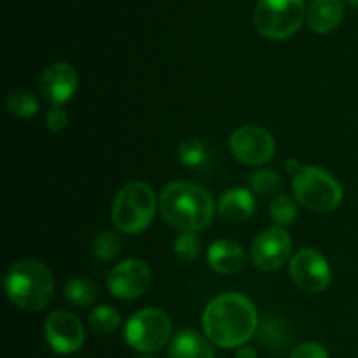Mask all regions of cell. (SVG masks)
<instances>
[{
    "label": "cell",
    "mask_w": 358,
    "mask_h": 358,
    "mask_svg": "<svg viewBox=\"0 0 358 358\" xmlns=\"http://www.w3.org/2000/svg\"><path fill=\"white\" fill-rule=\"evenodd\" d=\"M343 10V0H311L306 13L308 24L317 34H329L341 23Z\"/></svg>",
    "instance_id": "16"
},
{
    "label": "cell",
    "mask_w": 358,
    "mask_h": 358,
    "mask_svg": "<svg viewBox=\"0 0 358 358\" xmlns=\"http://www.w3.org/2000/svg\"><path fill=\"white\" fill-rule=\"evenodd\" d=\"M203 243L196 233H182L175 241V254L178 255L180 261L192 262L201 255Z\"/></svg>",
    "instance_id": "25"
},
{
    "label": "cell",
    "mask_w": 358,
    "mask_h": 358,
    "mask_svg": "<svg viewBox=\"0 0 358 358\" xmlns=\"http://www.w3.org/2000/svg\"><path fill=\"white\" fill-rule=\"evenodd\" d=\"M348 2H350V3H352V6H353V7H358V0H348Z\"/></svg>",
    "instance_id": "30"
},
{
    "label": "cell",
    "mask_w": 358,
    "mask_h": 358,
    "mask_svg": "<svg viewBox=\"0 0 358 358\" xmlns=\"http://www.w3.org/2000/svg\"><path fill=\"white\" fill-rule=\"evenodd\" d=\"M292 189L297 201L311 212H332L343 201L341 184L324 168L313 164L301 166L299 171H296Z\"/></svg>",
    "instance_id": "5"
},
{
    "label": "cell",
    "mask_w": 358,
    "mask_h": 358,
    "mask_svg": "<svg viewBox=\"0 0 358 358\" xmlns=\"http://www.w3.org/2000/svg\"><path fill=\"white\" fill-rule=\"evenodd\" d=\"M65 299L76 308H87L100 296V289L90 278H73L65 285Z\"/></svg>",
    "instance_id": "19"
},
{
    "label": "cell",
    "mask_w": 358,
    "mask_h": 358,
    "mask_svg": "<svg viewBox=\"0 0 358 358\" xmlns=\"http://www.w3.org/2000/svg\"><path fill=\"white\" fill-rule=\"evenodd\" d=\"M269 213H271V219L275 220L276 226L283 227L296 222L299 210H297L296 201L289 194L282 192V194H276L273 198L271 205H269Z\"/></svg>",
    "instance_id": "22"
},
{
    "label": "cell",
    "mask_w": 358,
    "mask_h": 358,
    "mask_svg": "<svg viewBox=\"0 0 358 358\" xmlns=\"http://www.w3.org/2000/svg\"><path fill=\"white\" fill-rule=\"evenodd\" d=\"M292 254V238L285 227H269L252 243V261L261 271H276Z\"/></svg>",
    "instance_id": "10"
},
{
    "label": "cell",
    "mask_w": 358,
    "mask_h": 358,
    "mask_svg": "<svg viewBox=\"0 0 358 358\" xmlns=\"http://www.w3.org/2000/svg\"><path fill=\"white\" fill-rule=\"evenodd\" d=\"M306 13L304 0H259L254 24L264 37L282 41L303 27Z\"/></svg>",
    "instance_id": "6"
},
{
    "label": "cell",
    "mask_w": 358,
    "mask_h": 358,
    "mask_svg": "<svg viewBox=\"0 0 358 358\" xmlns=\"http://www.w3.org/2000/svg\"><path fill=\"white\" fill-rule=\"evenodd\" d=\"M290 358H329V355L324 346L317 345V343H303L294 348Z\"/></svg>",
    "instance_id": "27"
},
{
    "label": "cell",
    "mask_w": 358,
    "mask_h": 358,
    "mask_svg": "<svg viewBox=\"0 0 358 358\" xmlns=\"http://www.w3.org/2000/svg\"><path fill=\"white\" fill-rule=\"evenodd\" d=\"M41 94L52 107H62L70 101L79 87V77L70 63H51L41 76Z\"/></svg>",
    "instance_id": "13"
},
{
    "label": "cell",
    "mask_w": 358,
    "mask_h": 358,
    "mask_svg": "<svg viewBox=\"0 0 358 358\" xmlns=\"http://www.w3.org/2000/svg\"><path fill=\"white\" fill-rule=\"evenodd\" d=\"M210 339L199 332L185 329L177 332L170 341L168 358H215Z\"/></svg>",
    "instance_id": "15"
},
{
    "label": "cell",
    "mask_w": 358,
    "mask_h": 358,
    "mask_svg": "<svg viewBox=\"0 0 358 358\" xmlns=\"http://www.w3.org/2000/svg\"><path fill=\"white\" fill-rule=\"evenodd\" d=\"M236 358H257V352L254 348H250V346H240Z\"/></svg>",
    "instance_id": "29"
},
{
    "label": "cell",
    "mask_w": 358,
    "mask_h": 358,
    "mask_svg": "<svg viewBox=\"0 0 358 358\" xmlns=\"http://www.w3.org/2000/svg\"><path fill=\"white\" fill-rule=\"evenodd\" d=\"M255 199L250 191L234 187L224 192L219 199V213L229 222H241L254 213Z\"/></svg>",
    "instance_id": "18"
},
{
    "label": "cell",
    "mask_w": 358,
    "mask_h": 358,
    "mask_svg": "<svg viewBox=\"0 0 358 358\" xmlns=\"http://www.w3.org/2000/svg\"><path fill=\"white\" fill-rule=\"evenodd\" d=\"M122 241L117 233L112 231H105V233L98 234L93 241V254L94 257L100 261H112L115 255L121 252Z\"/></svg>",
    "instance_id": "24"
},
{
    "label": "cell",
    "mask_w": 358,
    "mask_h": 358,
    "mask_svg": "<svg viewBox=\"0 0 358 358\" xmlns=\"http://www.w3.org/2000/svg\"><path fill=\"white\" fill-rule=\"evenodd\" d=\"M87 324H90L91 331L94 334L108 336L117 331V327L121 325V315L114 308L103 304V306H96L91 311L90 318H87Z\"/></svg>",
    "instance_id": "21"
},
{
    "label": "cell",
    "mask_w": 358,
    "mask_h": 358,
    "mask_svg": "<svg viewBox=\"0 0 358 358\" xmlns=\"http://www.w3.org/2000/svg\"><path fill=\"white\" fill-rule=\"evenodd\" d=\"M178 159L189 168H199L208 159V150L198 138H185L178 147Z\"/></svg>",
    "instance_id": "23"
},
{
    "label": "cell",
    "mask_w": 358,
    "mask_h": 358,
    "mask_svg": "<svg viewBox=\"0 0 358 358\" xmlns=\"http://www.w3.org/2000/svg\"><path fill=\"white\" fill-rule=\"evenodd\" d=\"M150 269L140 259H126L110 271L107 287L121 301L138 299L150 287Z\"/></svg>",
    "instance_id": "12"
},
{
    "label": "cell",
    "mask_w": 358,
    "mask_h": 358,
    "mask_svg": "<svg viewBox=\"0 0 358 358\" xmlns=\"http://www.w3.org/2000/svg\"><path fill=\"white\" fill-rule=\"evenodd\" d=\"M3 290L14 306L24 311H41L51 301L55 280L48 266L35 259H23L10 266Z\"/></svg>",
    "instance_id": "3"
},
{
    "label": "cell",
    "mask_w": 358,
    "mask_h": 358,
    "mask_svg": "<svg viewBox=\"0 0 358 358\" xmlns=\"http://www.w3.org/2000/svg\"><path fill=\"white\" fill-rule=\"evenodd\" d=\"M159 212L175 229L198 233L213 222L215 205L205 187L194 182L175 180L161 189Z\"/></svg>",
    "instance_id": "2"
},
{
    "label": "cell",
    "mask_w": 358,
    "mask_h": 358,
    "mask_svg": "<svg viewBox=\"0 0 358 358\" xmlns=\"http://www.w3.org/2000/svg\"><path fill=\"white\" fill-rule=\"evenodd\" d=\"M206 259L210 268L220 275H236L247 262L243 247L233 240H219L210 245Z\"/></svg>",
    "instance_id": "14"
},
{
    "label": "cell",
    "mask_w": 358,
    "mask_h": 358,
    "mask_svg": "<svg viewBox=\"0 0 358 358\" xmlns=\"http://www.w3.org/2000/svg\"><path fill=\"white\" fill-rule=\"evenodd\" d=\"M140 358H156V357H140Z\"/></svg>",
    "instance_id": "31"
},
{
    "label": "cell",
    "mask_w": 358,
    "mask_h": 358,
    "mask_svg": "<svg viewBox=\"0 0 358 358\" xmlns=\"http://www.w3.org/2000/svg\"><path fill=\"white\" fill-rule=\"evenodd\" d=\"M66 122H69V114L62 107H52L48 112V115H45V126L51 131H62L66 126Z\"/></svg>",
    "instance_id": "28"
},
{
    "label": "cell",
    "mask_w": 358,
    "mask_h": 358,
    "mask_svg": "<svg viewBox=\"0 0 358 358\" xmlns=\"http://www.w3.org/2000/svg\"><path fill=\"white\" fill-rule=\"evenodd\" d=\"M250 187L257 196H269L278 191L280 177L273 170H259L252 173Z\"/></svg>",
    "instance_id": "26"
},
{
    "label": "cell",
    "mask_w": 358,
    "mask_h": 358,
    "mask_svg": "<svg viewBox=\"0 0 358 358\" xmlns=\"http://www.w3.org/2000/svg\"><path fill=\"white\" fill-rule=\"evenodd\" d=\"M229 149L240 163L248 166H261L268 163L275 154V138L266 128L245 124L231 135Z\"/></svg>",
    "instance_id": "9"
},
{
    "label": "cell",
    "mask_w": 358,
    "mask_h": 358,
    "mask_svg": "<svg viewBox=\"0 0 358 358\" xmlns=\"http://www.w3.org/2000/svg\"><path fill=\"white\" fill-rule=\"evenodd\" d=\"M44 336L49 348L58 355H72L84 345V327L70 311H55L45 318Z\"/></svg>",
    "instance_id": "11"
},
{
    "label": "cell",
    "mask_w": 358,
    "mask_h": 358,
    "mask_svg": "<svg viewBox=\"0 0 358 358\" xmlns=\"http://www.w3.org/2000/svg\"><path fill=\"white\" fill-rule=\"evenodd\" d=\"M259 329L254 303L238 292L222 294L210 301L203 313L205 336L220 348H240Z\"/></svg>",
    "instance_id": "1"
},
{
    "label": "cell",
    "mask_w": 358,
    "mask_h": 358,
    "mask_svg": "<svg viewBox=\"0 0 358 358\" xmlns=\"http://www.w3.org/2000/svg\"><path fill=\"white\" fill-rule=\"evenodd\" d=\"M257 339L266 350L273 353H283L290 346L294 338L292 325L287 318L268 317L259 324Z\"/></svg>",
    "instance_id": "17"
},
{
    "label": "cell",
    "mask_w": 358,
    "mask_h": 358,
    "mask_svg": "<svg viewBox=\"0 0 358 358\" xmlns=\"http://www.w3.org/2000/svg\"><path fill=\"white\" fill-rule=\"evenodd\" d=\"M289 275L301 290L308 294L324 292L332 278L327 259L315 248H301L289 264Z\"/></svg>",
    "instance_id": "8"
},
{
    "label": "cell",
    "mask_w": 358,
    "mask_h": 358,
    "mask_svg": "<svg viewBox=\"0 0 358 358\" xmlns=\"http://www.w3.org/2000/svg\"><path fill=\"white\" fill-rule=\"evenodd\" d=\"M6 107L7 110H9L13 115H16V117L30 119L38 114L41 103H38V98L35 96L31 91L16 90L7 93Z\"/></svg>",
    "instance_id": "20"
},
{
    "label": "cell",
    "mask_w": 358,
    "mask_h": 358,
    "mask_svg": "<svg viewBox=\"0 0 358 358\" xmlns=\"http://www.w3.org/2000/svg\"><path fill=\"white\" fill-rule=\"evenodd\" d=\"M170 318L157 308H147L135 313L124 329V339L129 348L142 353L159 352L170 341Z\"/></svg>",
    "instance_id": "7"
},
{
    "label": "cell",
    "mask_w": 358,
    "mask_h": 358,
    "mask_svg": "<svg viewBox=\"0 0 358 358\" xmlns=\"http://www.w3.org/2000/svg\"><path fill=\"white\" fill-rule=\"evenodd\" d=\"M157 199L143 182H129L117 192L112 205V222L121 233L136 234L154 219Z\"/></svg>",
    "instance_id": "4"
}]
</instances>
